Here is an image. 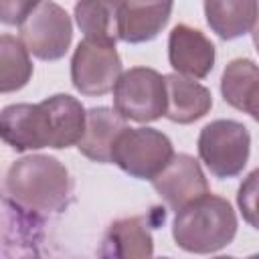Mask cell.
Returning a JSON list of instances; mask_svg holds the SVG:
<instances>
[{
    "label": "cell",
    "mask_w": 259,
    "mask_h": 259,
    "mask_svg": "<svg viewBox=\"0 0 259 259\" xmlns=\"http://www.w3.org/2000/svg\"><path fill=\"white\" fill-rule=\"evenodd\" d=\"M69 188V172L53 156H24L16 160L6 174V190L10 198L20 208L34 214L59 210L67 202Z\"/></svg>",
    "instance_id": "6da1fadb"
},
{
    "label": "cell",
    "mask_w": 259,
    "mask_h": 259,
    "mask_svg": "<svg viewBox=\"0 0 259 259\" xmlns=\"http://www.w3.org/2000/svg\"><path fill=\"white\" fill-rule=\"evenodd\" d=\"M235 235L237 217L231 202L210 192L180 208L172 223L176 245L196 255L214 253L227 247Z\"/></svg>",
    "instance_id": "7a4b0ae2"
},
{
    "label": "cell",
    "mask_w": 259,
    "mask_h": 259,
    "mask_svg": "<svg viewBox=\"0 0 259 259\" xmlns=\"http://www.w3.org/2000/svg\"><path fill=\"white\" fill-rule=\"evenodd\" d=\"M121 73L113 36H85L77 45L71 59V81L79 93L101 97L113 91Z\"/></svg>",
    "instance_id": "3957f363"
},
{
    "label": "cell",
    "mask_w": 259,
    "mask_h": 259,
    "mask_svg": "<svg viewBox=\"0 0 259 259\" xmlns=\"http://www.w3.org/2000/svg\"><path fill=\"white\" fill-rule=\"evenodd\" d=\"M251 152L249 130L235 119H214L200 130L198 156L217 178H233L243 172Z\"/></svg>",
    "instance_id": "277c9868"
},
{
    "label": "cell",
    "mask_w": 259,
    "mask_h": 259,
    "mask_svg": "<svg viewBox=\"0 0 259 259\" xmlns=\"http://www.w3.org/2000/svg\"><path fill=\"white\" fill-rule=\"evenodd\" d=\"M172 156L170 138L154 127H125L111 148V162L140 180H154Z\"/></svg>",
    "instance_id": "5b68a950"
},
{
    "label": "cell",
    "mask_w": 259,
    "mask_h": 259,
    "mask_svg": "<svg viewBox=\"0 0 259 259\" xmlns=\"http://www.w3.org/2000/svg\"><path fill=\"white\" fill-rule=\"evenodd\" d=\"M164 109V75L150 67H132L119 75L113 87V111L121 119L150 123L160 119Z\"/></svg>",
    "instance_id": "8992f818"
},
{
    "label": "cell",
    "mask_w": 259,
    "mask_h": 259,
    "mask_svg": "<svg viewBox=\"0 0 259 259\" xmlns=\"http://www.w3.org/2000/svg\"><path fill=\"white\" fill-rule=\"evenodd\" d=\"M71 18L55 2H34L32 10L20 24V42L40 61H57L71 47Z\"/></svg>",
    "instance_id": "52a82bcc"
},
{
    "label": "cell",
    "mask_w": 259,
    "mask_h": 259,
    "mask_svg": "<svg viewBox=\"0 0 259 259\" xmlns=\"http://www.w3.org/2000/svg\"><path fill=\"white\" fill-rule=\"evenodd\" d=\"M154 190L172 210H180L208 194V182L200 164L188 154H174L166 168L152 180Z\"/></svg>",
    "instance_id": "ba28073f"
},
{
    "label": "cell",
    "mask_w": 259,
    "mask_h": 259,
    "mask_svg": "<svg viewBox=\"0 0 259 259\" xmlns=\"http://www.w3.org/2000/svg\"><path fill=\"white\" fill-rule=\"evenodd\" d=\"M0 140L16 152L51 148L53 136L42 103H14L0 111Z\"/></svg>",
    "instance_id": "9c48e42d"
},
{
    "label": "cell",
    "mask_w": 259,
    "mask_h": 259,
    "mask_svg": "<svg viewBox=\"0 0 259 259\" xmlns=\"http://www.w3.org/2000/svg\"><path fill=\"white\" fill-rule=\"evenodd\" d=\"M168 61L176 75L204 79L214 67V45L198 28L176 24L168 36Z\"/></svg>",
    "instance_id": "30bf717a"
},
{
    "label": "cell",
    "mask_w": 259,
    "mask_h": 259,
    "mask_svg": "<svg viewBox=\"0 0 259 259\" xmlns=\"http://www.w3.org/2000/svg\"><path fill=\"white\" fill-rule=\"evenodd\" d=\"M172 14V2H117L113 12L115 34L123 42L138 45L158 36Z\"/></svg>",
    "instance_id": "8fae6325"
},
{
    "label": "cell",
    "mask_w": 259,
    "mask_h": 259,
    "mask_svg": "<svg viewBox=\"0 0 259 259\" xmlns=\"http://www.w3.org/2000/svg\"><path fill=\"white\" fill-rule=\"evenodd\" d=\"M164 87H166L164 115L174 123H192L204 117L212 107L210 91L192 79L170 73L164 75Z\"/></svg>",
    "instance_id": "7c38bea8"
},
{
    "label": "cell",
    "mask_w": 259,
    "mask_h": 259,
    "mask_svg": "<svg viewBox=\"0 0 259 259\" xmlns=\"http://www.w3.org/2000/svg\"><path fill=\"white\" fill-rule=\"evenodd\" d=\"M125 127V119H121L113 109L91 107L85 111V130L77 148L85 158L107 164L111 162V148Z\"/></svg>",
    "instance_id": "4fadbf2b"
},
{
    "label": "cell",
    "mask_w": 259,
    "mask_h": 259,
    "mask_svg": "<svg viewBox=\"0 0 259 259\" xmlns=\"http://www.w3.org/2000/svg\"><path fill=\"white\" fill-rule=\"evenodd\" d=\"M154 239L142 217L117 219L109 225L101 259H152Z\"/></svg>",
    "instance_id": "5bb4252c"
},
{
    "label": "cell",
    "mask_w": 259,
    "mask_h": 259,
    "mask_svg": "<svg viewBox=\"0 0 259 259\" xmlns=\"http://www.w3.org/2000/svg\"><path fill=\"white\" fill-rule=\"evenodd\" d=\"M221 93L223 99L257 119V99H259V69L251 59H235L231 61L221 77Z\"/></svg>",
    "instance_id": "9a60e30c"
},
{
    "label": "cell",
    "mask_w": 259,
    "mask_h": 259,
    "mask_svg": "<svg viewBox=\"0 0 259 259\" xmlns=\"http://www.w3.org/2000/svg\"><path fill=\"white\" fill-rule=\"evenodd\" d=\"M40 103L47 111L51 125V136H53L51 148L59 150V148L77 146L85 130V107L81 105V101L67 93H57Z\"/></svg>",
    "instance_id": "2e32d148"
},
{
    "label": "cell",
    "mask_w": 259,
    "mask_h": 259,
    "mask_svg": "<svg viewBox=\"0 0 259 259\" xmlns=\"http://www.w3.org/2000/svg\"><path fill=\"white\" fill-rule=\"evenodd\" d=\"M208 26L225 40L249 34L257 20V2H204Z\"/></svg>",
    "instance_id": "e0dca14e"
},
{
    "label": "cell",
    "mask_w": 259,
    "mask_h": 259,
    "mask_svg": "<svg viewBox=\"0 0 259 259\" xmlns=\"http://www.w3.org/2000/svg\"><path fill=\"white\" fill-rule=\"evenodd\" d=\"M32 77V61L20 38L0 34V93L22 89Z\"/></svg>",
    "instance_id": "ac0fdd59"
},
{
    "label": "cell",
    "mask_w": 259,
    "mask_h": 259,
    "mask_svg": "<svg viewBox=\"0 0 259 259\" xmlns=\"http://www.w3.org/2000/svg\"><path fill=\"white\" fill-rule=\"evenodd\" d=\"M115 4L111 2H79L75 4V20L85 36H111Z\"/></svg>",
    "instance_id": "d6986e66"
},
{
    "label": "cell",
    "mask_w": 259,
    "mask_h": 259,
    "mask_svg": "<svg viewBox=\"0 0 259 259\" xmlns=\"http://www.w3.org/2000/svg\"><path fill=\"white\" fill-rule=\"evenodd\" d=\"M34 2H22V0H2L0 2V22L4 24H16L20 26L26 18V14L32 10Z\"/></svg>",
    "instance_id": "ffe728a7"
},
{
    "label": "cell",
    "mask_w": 259,
    "mask_h": 259,
    "mask_svg": "<svg viewBox=\"0 0 259 259\" xmlns=\"http://www.w3.org/2000/svg\"><path fill=\"white\" fill-rule=\"evenodd\" d=\"M255 184H257V170L251 172L249 178H247V182L241 184V188H239V206H241L245 219L253 227H257V221H255V192H257L255 190Z\"/></svg>",
    "instance_id": "44dd1931"
},
{
    "label": "cell",
    "mask_w": 259,
    "mask_h": 259,
    "mask_svg": "<svg viewBox=\"0 0 259 259\" xmlns=\"http://www.w3.org/2000/svg\"><path fill=\"white\" fill-rule=\"evenodd\" d=\"M214 259H235V257H229V255H221V257H214Z\"/></svg>",
    "instance_id": "7402d4cb"
},
{
    "label": "cell",
    "mask_w": 259,
    "mask_h": 259,
    "mask_svg": "<svg viewBox=\"0 0 259 259\" xmlns=\"http://www.w3.org/2000/svg\"><path fill=\"white\" fill-rule=\"evenodd\" d=\"M249 259H259V257H257V255H251V257H249Z\"/></svg>",
    "instance_id": "603a6c76"
},
{
    "label": "cell",
    "mask_w": 259,
    "mask_h": 259,
    "mask_svg": "<svg viewBox=\"0 0 259 259\" xmlns=\"http://www.w3.org/2000/svg\"><path fill=\"white\" fill-rule=\"evenodd\" d=\"M160 259H170V257H160Z\"/></svg>",
    "instance_id": "cb8c5ba5"
}]
</instances>
